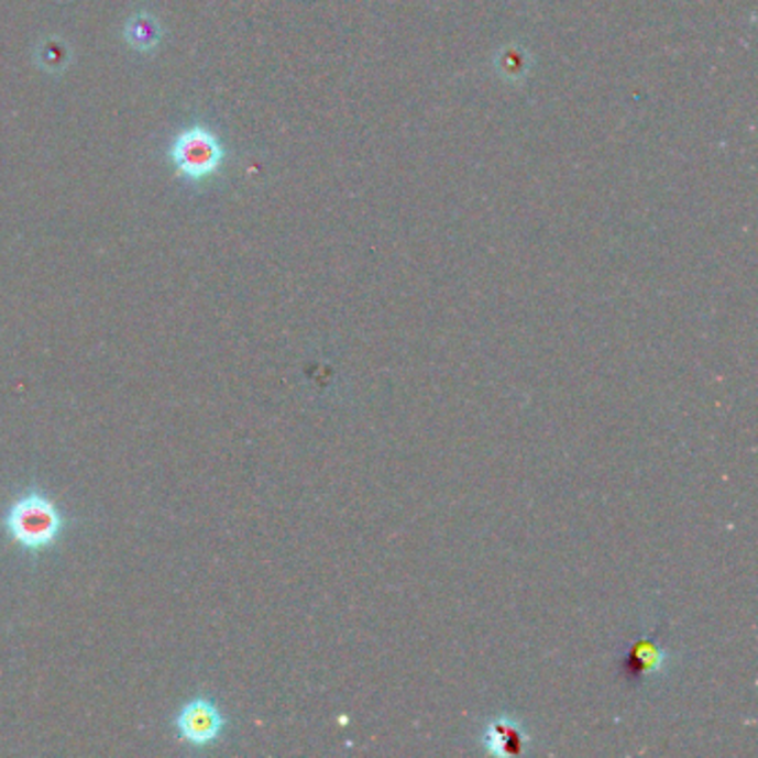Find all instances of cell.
<instances>
[{
	"instance_id": "277c9868",
	"label": "cell",
	"mask_w": 758,
	"mask_h": 758,
	"mask_svg": "<svg viewBox=\"0 0 758 758\" xmlns=\"http://www.w3.org/2000/svg\"><path fill=\"white\" fill-rule=\"evenodd\" d=\"M483 745L496 756H518L527 749V729L512 716L492 718L483 729Z\"/></svg>"
},
{
	"instance_id": "7a4b0ae2",
	"label": "cell",
	"mask_w": 758,
	"mask_h": 758,
	"mask_svg": "<svg viewBox=\"0 0 758 758\" xmlns=\"http://www.w3.org/2000/svg\"><path fill=\"white\" fill-rule=\"evenodd\" d=\"M223 156L226 152L219 136L205 125L183 130L169 147V158L176 172L189 180H202L213 176L221 169Z\"/></svg>"
},
{
	"instance_id": "52a82bcc",
	"label": "cell",
	"mask_w": 758,
	"mask_h": 758,
	"mask_svg": "<svg viewBox=\"0 0 758 758\" xmlns=\"http://www.w3.org/2000/svg\"><path fill=\"white\" fill-rule=\"evenodd\" d=\"M41 65L45 67V69H50V72H54V69H61L65 63H67V50H65V45L63 43H58V41H47L43 47H41Z\"/></svg>"
},
{
	"instance_id": "5b68a950",
	"label": "cell",
	"mask_w": 758,
	"mask_h": 758,
	"mask_svg": "<svg viewBox=\"0 0 758 758\" xmlns=\"http://www.w3.org/2000/svg\"><path fill=\"white\" fill-rule=\"evenodd\" d=\"M668 661L670 655L663 647H659L655 640L642 638L631 647L625 668L631 679H655L666 672Z\"/></svg>"
},
{
	"instance_id": "3957f363",
	"label": "cell",
	"mask_w": 758,
	"mask_h": 758,
	"mask_svg": "<svg viewBox=\"0 0 758 758\" xmlns=\"http://www.w3.org/2000/svg\"><path fill=\"white\" fill-rule=\"evenodd\" d=\"M172 727L180 743L194 749H207L228 734L230 721L211 696L198 694L178 707Z\"/></svg>"
},
{
	"instance_id": "8992f818",
	"label": "cell",
	"mask_w": 758,
	"mask_h": 758,
	"mask_svg": "<svg viewBox=\"0 0 758 758\" xmlns=\"http://www.w3.org/2000/svg\"><path fill=\"white\" fill-rule=\"evenodd\" d=\"M125 41L136 52H154L161 45V25L158 21L147 14L139 12L125 23Z\"/></svg>"
},
{
	"instance_id": "6da1fadb",
	"label": "cell",
	"mask_w": 758,
	"mask_h": 758,
	"mask_svg": "<svg viewBox=\"0 0 758 758\" xmlns=\"http://www.w3.org/2000/svg\"><path fill=\"white\" fill-rule=\"evenodd\" d=\"M67 525V514L41 487H30L19 494L3 516L8 538L30 554H43L61 543Z\"/></svg>"
}]
</instances>
